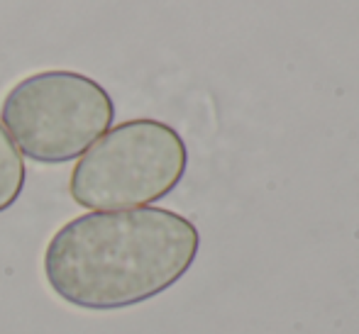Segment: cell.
Masks as SVG:
<instances>
[{
	"mask_svg": "<svg viewBox=\"0 0 359 334\" xmlns=\"http://www.w3.org/2000/svg\"><path fill=\"white\" fill-rule=\"evenodd\" d=\"M201 235L166 207L93 210L69 220L44 249V278L81 310L110 312L161 295L194 266Z\"/></svg>",
	"mask_w": 359,
	"mask_h": 334,
	"instance_id": "6da1fadb",
	"label": "cell"
},
{
	"mask_svg": "<svg viewBox=\"0 0 359 334\" xmlns=\"http://www.w3.org/2000/svg\"><path fill=\"white\" fill-rule=\"evenodd\" d=\"M25 179H27V171H25L22 154L15 146L5 125L0 123V212L10 210L18 202L25 188Z\"/></svg>",
	"mask_w": 359,
	"mask_h": 334,
	"instance_id": "277c9868",
	"label": "cell"
},
{
	"mask_svg": "<svg viewBox=\"0 0 359 334\" xmlns=\"http://www.w3.org/2000/svg\"><path fill=\"white\" fill-rule=\"evenodd\" d=\"M189 166L184 137L171 125L140 118L110 127L79 159L69 193L81 207L133 210L166 198Z\"/></svg>",
	"mask_w": 359,
	"mask_h": 334,
	"instance_id": "7a4b0ae2",
	"label": "cell"
},
{
	"mask_svg": "<svg viewBox=\"0 0 359 334\" xmlns=\"http://www.w3.org/2000/svg\"><path fill=\"white\" fill-rule=\"evenodd\" d=\"M115 120L110 93L79 71H39L10 88L3 120L20 154L37 164L81 159Z\"/></svg>",
	"mask_w": 359,
	"mask_h": 334,
	"instance_id": "3957f363",
	"label": "cell"
}]
</instances>
